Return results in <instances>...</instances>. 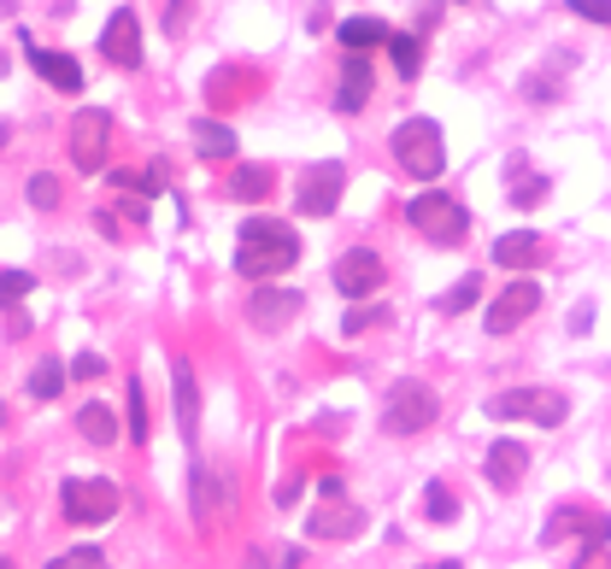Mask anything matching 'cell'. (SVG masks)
Wrapping results in <instances>:
<instances>
[{
    "instance_id": "4fadbf2b",
    "label": "cell",
    "mask_w": 611,
    "mask_h": 569,
    "mask_svg": "<svg viewBox=\"0 0 611 569\" xmlns=\"http://www.w3.org/2000/svg\"><path fill=\"white\" fill-rule=\"evenodd\" d=\"M558 534H588V546H606L611 540V516L593 511V505H565L547 523V540H558Z\"/></svg>"
},
{
    "instance_id": "3957f363",
    "label": "cell",
    "mask_w": 611,
    "mask_h": 569,
    "mask_svg": "<svg viewBox=\"0 0 611 569\" xmlns=\"http://www.w3.org/2000/svg\"><path fill=\"white\" fill-rule=\"evenodd\" d=\"M435 417H441V400H435L430 382H400L382 405L388 435H423V428H435Z\"/></svg>"
},
{
    "instance_id": "f1b7e54d",
    "label": "cell",
    "mask_w": 611,
    "mask_h": 569,
    "mask_svg": "<svg viewBox=\"0 0 611 569\" xmlns=\"http://www.w3.org/2000/svg\"><path fill=\"white\" fill-rule=\"evenodd\" d=\"M377 323H395V312H388V305H359V312H347L342 335H365V330H377Z\"/></svg>"
},
{
    "instance_id": "4316f807",
    "label": "cell",
    "mask_w": 611,
    "mask_h": 569,
    "mask_svg": "<svg viewBox=\"0 0 611 569\" xmlns=\"http://www.w3.org/2000/svg\"><path fill=\"white\" fill-rule=\"evenodd\" d=\"M423 511H430V523H453V516H458V499L441 488V481H430V488H423Z\"/></svg>"
},
{
    "instance_id": "e0dca14e",
    "label": "cell",
    "mask_w": 611,
    "mask_h": 569,
    "mask_svg": "<svg viewBox=\"0 0 611 569\" xmlns=\"http://www.w3.org/2000/svg\"><path fill=\"white\" fill-rule=\"evenodd\" d=\"M30 65H36V71L54 82L59 94H77L82 89V65L71 54H59V47H30Z\"/></svg>"
},
{
    "instance_id": "7402d4cb",
    "label": "cell",
    "mask_w": 611,
    "mask_h": 569,
    "mask_svg": "<svg viewBox=\"0 0 611 569\" xmlns=\"http://www.w3.org/2000/svg\"><path fill=\"white\" fill-rule=\"evenodd\" d=\"M77 428H82V440H89V446H112L118 440V417H112L107 405H82L77 411Z\"/></svg>"
},
{
    "instance_id": "74e56055",
    "label": "cell",
    "mask_w": 611,
    "mask_h": 569,
    "mask_svg": "<svg viewBox=\"0 0 611 569\" xmlns=\"http://www.w3.org/2000/svg\"><path fill=\"white\" fill-rule=\"evenodd\" d=\"M71 376H82V382H89V376H107V358H100V353H82L77 365H71Z\"/></svg>"
},
{
    "instance_id": "30bf717a",
    "label": "cell",
    "mask_w": 611,
    "mask_h": 569,
    "mask_svg": "<svg viewBox=\"0 0 611 569\" xmlns=\"http://www.w3.org/2000/svg\"><path fill=\"white\" fill-rule=\"evenodd\" d=\"M541 312V288L530 282V276H518L512 288H500L495 305H488V335H512L523 317H535Z\"/></svg>"
},
{
    "instance_id": "52a82bcc",
    "label": "cell",
    "mask_w": 611,
    "mask_h": 569,
    "mask_svg": "<svg viewBox=\"0 0 611 569\" xmlns=\"http://www.w3.org/2000/svg\"><path fill=\"white\" fill-rule=\"evenodd\" d=\"M406 223H412L418 235H430V241H458L470 230L465 205H458L453 194H418L412 205H406Z\"/></svg>"
},
{
    "instance_id": "ba28073f",
    "label": "cell",
    "mask_w": 611,
    "mask_h": 569,
    "mask_svg": "<svg viewBox=\"0 0 611 569\" xmlns=\"http://www.w3.org/2000/svg\"><path fill=\"white\" fill-rule=\"evenodd\" d=\"M112 147V112L107 107H82L71 118V165L77 170H100Z\"/></svg>"
},
{
    "instance_id": "d4e9b609",
    "label": "cell",
    "mask_w": 611,
    "mask_h": 569,
    "mask_svg": "<svg viewBox=\"0 0 611 569\" xmlns=\"http://www.w3.org/2000/svg\"><path fill=\"white\" fill-rule=\"evenodd\" d=\"M388 59H395V71L412 82L418 77V65H423V42L418 36H395V30H388Z\"/></svg>"
},
{
    "instance_id": "b9f144b4",
    "label": "cell",
    "mask_w": 611,
    "mask_h": 569,
    "mask_svg": "<svg viewBox=\"0 0 611 569\" xmlns=\"http://www.w3.org/2000/svg\"><path fill=\"white\" fill-rule=\"evenodd\" d=\"M0 423H7V405H0Z\"/></svg>"
},
{
    "instance_id": "e575fe53",
    "label": "cell",
    "mask_w": 611,
    "mask_h": 569,
    "mask_svg": "<svg viewBox=\"0 0 611 569\" xmlns=\"http://www.w3.org/2000/svg\"><path fill=\"white\" fill-rule=\"evenodd\" d=\"M195 516H200V523H207V516H212V470H207V464H195Z\"/></svg>"
},
{
    "instance_id": "d590c367",
    "label": "cell",
    "mask_w": 611,
    "mask_h": 569,
    "mask_svg": "<svg viewBox=\"0 0 611 569\" xmlns=\"http://www.w3.org/2000/svg\"><path fill=\"white\" fill-rule=\"evenodd\" d=\"M112 194H135V200H147L153 188H147V177H135V170H112Z\"/></svg>"
},
{
    "instance_id": "ac0fdd59",
    "label": "cell",
    "mask_w": 611,
    "mask_h": 569,
    "mask_svg": "<svg viewBox=\"0 0 611 569\" xmlns=\"http://www.w3.org/2000/svg\"><path fill=\"white\" fill-rule=\"evenodd\" d=\"M365 100H370V65L359 54H347L342 59V89H335V107H342V112H365Z\"/></svg>"
},
{
    "instance_id": "1f68e13d",
    "label": "cell",
    "mask_w": 611,
    "mask_h": 569,
    "mask_svg": "<svg viewBox=\"0 0 611 569\" xmlns=\"http://www.w3.org/2000/svg\"><path fill=\"white\" fill-rule=\"evenodd\" d=\"M541 200H547V177H523V170H518V182H512V205H523V212H535Z\"/></svg>"
},
{
    "instance_id": "cb8c5ba5",
    "label": "cell",
    "mask_w": 611,
    "mask_h": 569,
    "mask_svg": "<svg viewBox=\"0 0 611 569\" xmlns=\"http://www.w3.org/2000/svg\"><path fill=\"white\" fill-rule=\"evenodd\" d=\"M259 82H253L247 71H218L212 82H207V100L212 107H235V94H253Z\"/></svg>"
},
{
    "instance_id": "5b68a950",
    "label": "cell",
    "mask_w": 611,
    "mask_h": 569,
    "mask_svg": "<svg viewBox=\"0 0 611 569\" xmlns=\"http://www.w3.org/2000/svg\"><path fill=\"white\" fill-rule=\"evenodd\" d=\"M365 528V511L342 499V476H324V505L306 516V534L312 540H353Z\"/></svg>"
},
{
    "instance_id": "836d02e7",
    "label": "cell",
    "mask_w": 611,
    "mask_h": 569,
    "mask_svg": "<svg viewBox=\"0 0 611 569\" xmlns=\"http://www.w3.org/2000/svg\"><path fill=\"white\" fill-rule=\"evenodd\" d=\"M47 569H107V558H100L95 546H77V551H59Z\"/></svg>"
},
{
    "instance_id": "277c9868",
    "label": "cell",
    "mask_w": 611,
    "mask_h": 569,
    "mask_svg": "<svg viewBox=\"0 0 611 569\" xmlns=\"http://www.w3.org/2000/svg\"><path fill=\"white\" fill-rule=\"evenodd\" d=\"M488 417H495V423L530 417L541 428H558V423L570 417V400H565V393H541V388H506V393L488 400Z\"/></svg>"
},
{
    "instance_id": "f546056e",
    "label": "cell",
    "mask_w": 611,
    "mask_h": 569,
    "mask_svg": "<svg viewBox=\"0 0 611 569\" xmlns=\"http://www.w3.org/2000/svg\"><path fill=\"white\" fill-rule=\"evenodd\" d=\"M477 294H482V276H465V282L453 288L447 300H441V312L447 317H458V312H470V305H477Z\"/></svg>"
},
{
    "instance_id": "d6a6232c",
    "label": "cell",
    "mask_w": 611,
    "mask_h": 569,
    "mask_svg": "<svg viewBox=\"0 0 611 569\" xmlns=\"http://www.w3.org/2000/svg\"><path fill=\"white\" fill-rule=\"evenodd\" d=\"M30 205H36V212H54L59 205V177H47V170L30 177Z\"/></svg>"
},
{
    "instance_id": "f35d334b",
    "label": "cell",
    "mask_w": 611,
    "mask_h": 569,
    "mask_svg": "<svg viewBox=\"0 0 611 569\" xmlns=\"http://www.w3.org/2000/svg\"><path fill=\"white\" fill-rule=\"evenodd\" d=\"M576 569H611V551L593 546V551H582V558H576Z\"/></svg>"
},
{
    "instance_id": "9c48e42d",
    "label": "cell",
    "mask_w": 611,
    "mask_h": 569,
    "mask_svg": "<svg viewBox=\"0 0 611 569\" xmlns=\"http://www.w3.org/2000/svg\"><path fill=\"white\" fill-rule=\"evenodd\" d=\"M342 188H347V165L342 159H324V165H312L300 177V194H295V205L306 217H330L335 205H342Z\"/></svg>"
},
{
    "instance_id": "7c38bea8",
    "label": "cell",
    "mask_w": 611,
    "mask_h": 569,
    "mask_svg": "<svg viewBox=\"0 0 611 569\" xmlns=\"http://www.w3.org/2000/svg\"><path fill=\"white\" fill-rule=\"evenodd\" d=\"M382 258L370 253V247H353V253H342L335 258V288H342L347 300H365V294H377L382 288Z\"/></svg>"
},
{
    "instance_id": "83f0119b",
    "label": "cell",
    "mask_w": 611,
    "mask_h": 569,
    "mask_svg": "<svg viewBox=\"0 0 611 569\" xmlns=\"http://www.w3.org/2000/svg\"><path fill=\"white\" fill-rule=\"evenodd\" d=\"M30 288H36V276H30V270H0V305H7V312H12V305H24Z\"/></svg>"
},
{
    "instance_id": "6da1fadb",
    "label": "cell",
    "mask_w": 611,
    "mask_h": 569,
    "mask_svg": "<svg viewBox=\"0 0 611 569\" xmlns=\"http://www.w3.org/2000/svg\"><path fill=\"white\" fill-rule=\"evenodd\" d=\"M295 258H300V235H295V223H282V217H247L242 235H235V270L253 276V282L282 276Z\"/></svg>"
},
{
    "instance_id": "d6986e66",
    "label": "cell",
    "mask_w": 611,
    "mask_h": 569,
    "mask_svg": "<svg viewBox=\"0 0 611 569\" xmlns=\"http://www.w3.org/2000/svg\"><path fill=\"white\" fill-rule=\"evenodd\" d=\"M177 428H182V440L200 435V382L182 358H177Z\"/></svg>"
},
{
    "instance_id": "44dd1931",
    "label": "cell",
    "mask_w": 611,
    "mask_h": 569,
    "mask_svg": "<svg viewBox=\"0 0 611 569\" xmlns=\"http://www.w3.org/2000/svg\"><path fill=\"white\" fill-rule=\"evenodd\" d=\"M270 182H277V170H270V165H235L230 200H265V194H270Z\"/></svg>"
},
{
    "instance_id": "5bb4252c",
    "label": "cell",
    "mask_w": 611,
    "mask_h": 569,
    "mask_svg": "<svg viewBox=\"0 0 611 569\" xmlns=\"http://www.w3.org/2000/svg\"><path fill=\"white\" fill-rule=\"evenodd\" d=\"M523 470H530V446H518V440H495L488 446V481H495L500 493H512Z\"/></svg>"
},
{
    "instance_id": "484cf974",
    "label": "cell",
    "mask_w": 611,
    "mask_h": 569,
    "mask_svg": "<svg viewBox=\"0 0 611 569\" xmlns=\"http://www.w3.org/2000/svg\"><path fill=\"white\" fill-rule=\"evenodd\" d=\"M59 388H65V365L59 358H42L36 376H30V393H36V400H59Z\"/></svg>"
},
{
    "instance_id": "7bdbcfd3",
    "label": "cell",
    "mask_w": 611,
    "mask_h": 569,
    "mask_svg": "<svg viewBox=\"0 0 611 569\" xmlns=\"http://www.w3.org/2000/svg\"><path fill=\"white\" fill-rule=\"evenodd\" d=\"M0 569H12V564H7V558H0Z\"/></svg>"
},
{
    "instance_id": "8fae6325",
    "label": "cell",
    "mask_w": 611,
    "mask_h": 569,
    "mask_svg": "<svg viewBox=\"0 0 611 569\" xmlns=\"http://www.w3.org/2000/svg\"><path fill=\"white\" fill-rule=\"evenodd\" d=\"M100 54H107L118 71H135V65H142V24H135L130 7H118L107 19V30H100Z\"/></svg>"
},
{
    "instance_id": "60d3db41",
    "label": "cell",
    "mask_w": 611,
    "mask_h": 569,
    "mask_svg": "<svg viewBox=\"0 0 611 569\" xmlns=\"http://www.w3.org/2000/svg\"><path fill=\"white\" fill-rule=\"evenodd\" d=\"M423 569H465V564H423Z\"/></svg>"
},
{
    "instance_id": "8d00e7d4",
    "label": "cell",
    "mask_w": 611,
    "mask_h": 569,
    "mask_svg": "<svg viewBox=\"0 0 611 569\" xmlns=\"http://www.w3.org/2000/svg\"><path fill=\"white\" fill-rule=\"evenodd\" d=\"M576 19H593V24H611V0H570Z\"/></svg>"
},
{
    "instance_id": "4dcf8cb0",
    "label": "cell",
    "mask_w": 611,
    "mask_h": 569,
    "mask_svg": "<svg viewBox=\"0 0 611 569\" xmlns=\"http://www.w3.org/2000/svg\"><path fill=\"white\" fill-rule=\"evenodd\" d=\"M124 393H130V440L142 446V440L153 435V423H147V400H142V382H130Z\"/></svg>"
},
{
    "instance_id": "9a60e30c",
    "label": "cell",
    "mask_w": 611,
    "mask_h": 569,
    "mask_svg": "<svg viewBox=\"0 0 611 569\" xmlns=\"http://www.w3.org/2000/svg\"><path fill=\"white\" fill-rule=\"evenodd\" d=\"M300 312V294H288V288H259V294L247 300V317L259 323V330L270 335V330H282L288 317Z\"/></svg>"
},
{
    "instance_id": "603a6c76",
    "label": "cell",
    "mask_w": 611,
    "mask_h": 569,
    "mask_svg": "<svg viewBox=\"0 0 611 569\" xmlns=\"http://www.w3.org/2000/svg\"><path fill=\"white\" fill-rule=\"evenodd\" d=\"M195 147H200V159H235V135L224 124H212V118L195 124Z\"/></svg>"
},
{
    "instance_id": "ab89813d",
    "label": "cell",
    "mask_w": 611,
    "mask_h": 569,
    "mask_svg": "<svg viewBox=\"0 0 611 569\" xmlns=\"http://www.w3.org/2000/svg\"><path fill=\"white\" fill-rule=\"evenodd\" d=\"M182 24H189V0H171V12H165V30H171V36H177Z\"/></svg>"
},
{
    "instance_id": "2e32d148",
    "label": "cell",
    "mask_w": 611,
    "mask_h": 569,
    "mask_svg": "<svg viewBox=\"0 0 611 569\" xmlns=\"http://www.w3.org/2000/svg\"><path fill=\"white\" fill-rule=\"evenodd\" d=\"M541 258H547V241H541L535 230H512V235L495 241V265H506V270H530V265H541Z\"/></svg>"
},
{
    "instance_id": "8992f818",
    "label": "cell",
    "mask_w": 611,
    "mask_h": 569,
    "mask_svg": "<svg viewBox=\"0 0 611 569\" xmlns=\"http://www.w3.org/2000/svg\"><path fill=\"white\" fill-rule=\"evenodd\" d=\"M59 505H65V516L71 523H112V511H118V488L112 481H100V476H71L59 488Z\"/></svg>"
},
{
    "instance_id": "7a4b0ae2",
    "label": "cell",
    "mask_w": 611,
    "mask_h": 569,
    "mask_svg": "<svg viewBox=\"0 0 611 569\" xmlns=\"http://www.w3.org/2000/svg\"><path fill=\"white\" fill-rule=\"evenodd\" d=\"M388 147H395V159H400L406 177H418V182H435L441 170H447V147H441V124H435V118H406Z\"/></svg>"
},
{
    "instance_id": "ffe728a7",
    "label": "cell",
    "mask_w": 611,
    "mask_h": 569,
    "mask_svg": "<svg viewBox=\"0 0 611 569\" xmlns=\"http://www.w3.org/2000/svg\"><path fill=\"white\" fill-rule=\"evenodd\" d=\"M335 36H342V47L347 54H370V47H388V24L382 19H347L342 30H335Z\"/></svg>"
}]
</instances>
